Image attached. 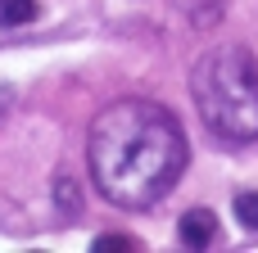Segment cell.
<instances>
[{"instance_id":"1","label":"cell","mask_w":258,"mask_h":253,"mask_svg":"<svg viewBox=\"0 0 258 253\" xmlns=\"http://www.w3.org/2000/svg\"><path fill=\"white\" fill-rule=\"evenodd\" d=\"M95 186L118 208L159 204L186 172V136L177 118L154 100H118L109 104L86 145Z\"/></svg>"},{"instance_id":"2","label":"cell","mask_w":258,"mask_h":253,"mask_svg":"<svg viewBox=\"0 0 258 253\" xmlns=\"http://www.w3.org/2000/svg\"><path fill=\"white\" fill-rule=\"evenodd\" d=\"M190 95L204 127L227 145L258 140V63L240 45L209 50L190 72Z\"/></svg>"},{"instance_id":"3","label":"cell","mask_w":258,"mask_h":253,"mask_svg":"<svg viewBox=\"0 0 258 253\" xmlns=\"http://www.w3.org/2000/svg\"><path fill=\"white\" fill-rule=\"evenodd\" d=\"M177 235H181L186 249H209L213 235H218V217H213L209 208H190V213L177 222Z\"/></svg>"},{"instance_id":"4","label":"cell","mask_w":258,"mask_h":253,"mask_svg":"<svg viewBox=\"0 0 258 253\" xmlns=\"http://www.w3.org/2000/svg\"><path fill=\"white\" fill-rule=\"evenodd\" d=\"M36 18V0H0V27H23Z\"/></svg>"},{"instance_id":"5","label":"cell","mask_w":258,"mask_h":253,"mask_svg":"<svg viewBox=\"0 0 258 253\" xmlns=\"http://www.w3.org/2000/svg\"><path fill=\"white\" fill-rule=\"evenodd\" d=\"M236 222H240L245 231H258V195H254V190L236 199Z\"/></svg>"},{"instance_id":"6","label":"cell","mask_w":258,"mask_h":253,"mask_svg":"<svg viewBox=\"0 0 258 253\" xmlns=\"http://www.w3.org/2000/svg\"><path fill=\"white\" fill-rule=\"evenodd\" d=\"M91 249H95V253H127V249H136V244H132L127 235H100Z\"/></svg>"}]
</instances>
